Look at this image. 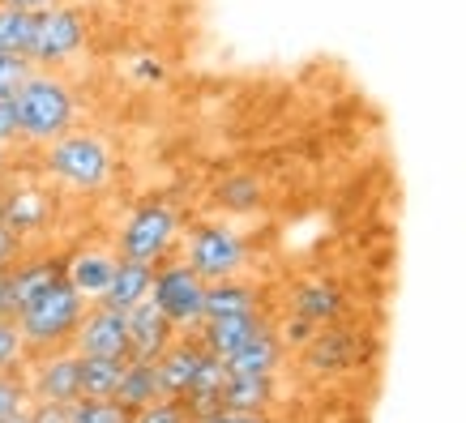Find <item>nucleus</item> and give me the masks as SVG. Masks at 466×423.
<instances>
[{
	"label": "nucleus",
	"instance_id": "obj_33",
	"mask_svg": "<svg viewBox=\"0 0 466 423\" xmlns=\"http://www.w3.org/2000/svg\"><path fill=\"white\" fill-rule=\"evenodd\" d=\"M22 253H26V244L17 240V236H14V231H9L5 223H0V274H5V269L14 266V261H17Z\"/></svg>",
	"mask_w": 466,
	"mask_h": 423
},
{
	"label": "nucleus",
	"instance_id": "obj_16",
	"mask_svg": "<svg viewBox=\"0 0 466 423\" xmlns=\"http://www.w3.org/2000/svg\"><path fill=\"white\" fill-rule=\"evenodd\" d=\"M283 359H287L283 338H279V329H274V325H266L253 342H244L240 351L231 355V359H223V364H227L231 377H279Z\"/></svg>",
	"mask_w": 466,
	"mask_h": 423
},
{
	"label": "nucleus",
	"instance_id": "obj_32",
	"mask_svg": "<svg viewBox=\"0 0 466 423\" xmlns=\"http://www.w3.org/2000/svg\"><path fill=\"white\" fill-rule=\"evenodd\" d=\"M30 423H69V407L60 402H30Z\"/></svg>",
	"mask_w": 466,
	"mask_h": 423
},
{
	"label": "nucleus",
	"instance_id": "obj_11",
	"mask_svg": "<svg viewBox=\"0 0 466 423\" xmlns=\"http://www.w3.org/2000/svg\"><path fill=\"white\" fill-rule=\"evenodd\" d=\"M125 317H128V359H146V364H155L158 355L176 342V334H180V329L158 312L155 299L133 304Z\"/></svg>",
	"mask_w": 466,
	"mask_h": 423
},
{
	"label": "nucleus",
	"instance_id": "obj_36",
	"mask_svg": "<svg viewBox=\"0 0 466 423\" xmlns=\"http://www.w3.org/2000/svg\"><path fill=\"white\" fill-rule=\"evenodd\" d=\"M0 5H9V9H30V14H39L47 5H56V0H0Z\"/></svg>",
	"mask_w": 466,
	"mask_h": 423
},
{
	"label": "nucleus",
	"instance_id": "obj_20",
	"mask_svg": "<svg viewBox=\"0 0 466 423\" xmlns=\"http://www.w3.org/2000/svg\"><path fill=\"white\" fill-rule=\"evenodd\" d=\"M240 312H261V287L244 274L236 278L206 282V317H240Z\"/></svg>",
	"mask_w": 466,
	"mask_h": 423
},
{
	"label": "nucleus",
	"instance_id": "obj_25",
	"mask_svg": "<svg viewBox=\"0 0 466 423\" xmlns=\"http://www.w3.org/2000/svg\"><path fill=\"white\" fill-rule=\"evenodd\" d=\"M30 35H35V14H30V9H9V5H0V52L26 56Z\"/></svg>",
	"mask_w": 466,
	"mask_h": 423
},
{
	"label": "nucleus",
	"instance_id": "obj_12",
	"mask_svg": "<svg viewBox=\"0 0 466 423\" xmlns=\"http://www.w3.org/2000/svg\"><path fill=\"white\" fill-rule=\"evenodd\" d=\"M201 359H206V347H201L198 334H176V342L155 359L163 398H184V389H188L193 377H198Z\"/></svg>",
	"mask_w": 466,
	"mask_h": 423
},
{
	"label": "nucleus",
	"instance_id": "obj_14",
	"mask_svg": "<svg viewBox=\"0 0 466 423\" xmlns=\"http://www.w3.org/2000/svg\"><path fill=\"white\" fill-rule=\"evenodd\" d=\"M227 364L218 359V355H210L206 351V359H201V368H198V377H193V385L184 389V410H188V419L193 423H206L210 415H218L223 410V385H227Z\"/></svg>",
	"mask_w": 466,
	"mask_h": 423
},
{
	"label": "nucleus",
	"instance_id": "obj_10",
	"mask_svg": "<svg viewBox=\"0 0 466 423\" xmlns=\"http://www.w3.org/2000/svg\"><path fill=\"white\" fill-rule=\"evenodd\" d=\"M77 355H112V359H128V317L107 304H86L77 334L69 342Z\"/></svg>",
	"mask_w": 466,
	"mask_h": 423
},
{
	"label": "nucleus",
	"instance_id": "obj_26",
	"mask_svg": "<svg viewBox=\"0 0 466 423\" xmlns=\"http://www.w3.org/2000/svg\"><path fill=\"white\" fill-rule=\"evenodd\" d=\"M69 423H133L116 398H77L69 402Z\"/></svg>",
	"mask_w": 466,
	"mask_h": 423
},
{
	"label": "nucleus",
	"instance_id": "obj_31",
	"mask_svg": "<svg viewBox=\"0 0 466 423\" xmlns=\"http://www.w3.org/2000/svg\"><path fill=\"white\" fill-rule=\"evenodd\" d=\"M35 69L26 56H9V52H0V99H9L17 86L26 82V73Z\"/></svg>",
	"mask_w": 466,
	"mask_h": 423
},
{
	"label": "nucleus",
	"instance_id": "obj_1",
	"mask_svg": "<svg viewBox=\"0 0 466 423\" xmlns=\"http://www.w3.org/2000/svg\"><path fill=\"white\" fill-rule=\"evenodd\" d=\"M17 125V146L26 150H43L56 137H65L69 128H77V90L69 77H60V69H30L26 82L9 95Z\"/></svg>",
	"mask_w": 466,
	"mask_h": 423
},
{
	"label": "nucleus",
	"instance_id": "obj_29",
	"mask_svg": "<svg viewBox=\"0 0 466 423\" xmlns=\"http://www.w3.org/2000/svg\"><path fill=\"white\" fill-rule=\"evenodd\" d=\"M133 423H193V419H188V410H184L180 398H158V402L137 410Z\"/></svg>",
	"mask_w": 466,
	"mask_h": 423
},
{
	"label": "nucleus",
	"instance_id": "obj_18",
	"mask_svg": "<svg viewBox=\"0 0 466 423\" xmlns=\"http://www.w3.org/2000/svg\"><path fill=\"white\" fill-rule=\"evenodd\" d=\"M304 368L309 372H342V368H351L355 359V338L351 329H339V325H321L312 342L299 351Z\"/></svg>",
	"mask_w": 466,
	"mask_h": 423
},
{
	"label": "nucleus",
	"instance_id": "obj_8",
	"mask_svg": "<svg viewBox=\"0 0 466 423\" xmlns=\"http://www.w3.org/2000/svg\"><path fill=\"white\" fill-rule=\"evenodd\" d=\"M56 218V197H52V188L47 184H30V180H9L0 184V223L14 231L17 240L35 244L52 227Z\"/></svg>",
	"mask_w": 466,
	"mask_h": 423
},
{
	"label": "nucleus",
	"instance_id": "obj_5",
	"mask_svg": "<svg viewBox=\"0 0 466 423\" xmlns=\"http://www.w3.org/2000/svg\"><path fill=\"white\" fill-rule=\"evenodd\" d=\"M180 236H184V214L171 201L150 197L120 223V231H116V257L158 266L163 257H171Z\"/></svg>",
	"mask_w": 466,
	"mask_h": 423
},
{
	"label": "nucleus",
	"instance_id": "obj_23",
	"mask_svg": "<svg viewBox=\"0 0 466 423\" xmlns=\"http://www.w3.org/2000/svg\"><path fill=\"white\" fill-rule=\"evenodd\" d=\"M261 201H266V184L257 180L253 171H236L214 188V206L223 214H253Z\"/></svg>",
	"mask_w": 466,
	"mask_h": 423
},
{
	"label": "nucleus",
	"instance_id": "obj_6",
	"mask_svg": "<svg viewBox=\"0 0 466 423\" xmlns=\"http://www.w3.org/2000/svg\"><path fill=\"white\" fill-rule=\"evenodd\" d=\"M184 261L198 269L206 282L236 278L253 261V244H248V236H244L240 227L223 223V218H210V223H198L184 236Z\"/></svg>",
	"mask_w": 466,
	"mask_h": 423
},
{
	"label": "nucleus",
	"instance_id": "obj_21",
	"mask_svg": "<svg viewBox=\"0 0 466 423\" xmlns=\"http://www.w3.org/2000/svg\"><path fill=\"white\" fill-rule=\"evenodd\" d=\"M274 398H279V381L274 377H227V385H223V410L269 415Z\"/></svg>",
	"mask_w": 466,
	"mask_h": 423
},
{
	"label": "nucleus",
	"instance_id": "obj_13",
	"mask_svg": "<svg viewBox=\"0 0 466 423\" xmlns=\"http://www.w3.org/2000/svg\"><path fill=\"white\" fill-rule=\"evenodd\" d=\"M266 325L269 321L261 317V312H240V317H206V321L198 325V338H201V347H206L210 355L231 359V355L240 351L244 342H253Z\"/></svg>",
	"mask_w": 466,
	"mask_h": 423
},
{
	"label": "nucleus",
	"instance_id": "obj_35",
	"mask_svg": "<svg viewBox=\"0 0 466 423\" xmlns=\"http://www.w3.org/2000/svg\"><path fill=\"white\" fill-rule=\"evenodd\" d=\"M206 423H269V415H253V410H218Z\"/></svg>",
	"mask_w": 466,
	"mask_h": 423
},
{
	"label": "nucleus",
	"instance_id": "obj_37",
	"mask_svg": "<svg viewBox=\"0 0 466 423\" xmlns=\"http://www.w3.org/2000/svg\"><path fill=\"white\" fill-rule=\"evenodd\" d=\"M9 176V163H5V150H0V180Z\"/></svg>",
	"mask_w": 466,
	"mask_h": 423
},
{
	"label": "nucleus",
	"instance_id": "obj_24",
	"mask_svg": "<svg viewBox=\"0 0 466 423\" xmlns=\"http://www.w3.org/2000/svg\"><path fill=\"white\" fill-rule=\"evenodd\" d=\"M125 364L128 359H112V355H82V398H116Z\"/></svg>",
	"mask_w": 466,
	"mask_h": 423
},
{
	"label": "nucleus",
	"instance_id": "obj_4",
	"mask_svg": "<svg viewBox=\"0 0 466 423\" xmlns=\"http://www.w3.org/2000/svg\"><path fill=\"white\" fill-rule=\"evenodd\" d=\"M86 43H90V14L73 0H56L35 14L26 60L35 69H65L86 52Z\"/></svg>",
	"mask_w": 466,
	"mask_h": 423
},
{
	"label": "nucleus",
	"instance_id": "obj_15",
	"mask_svg": "<svg viewBox=\"0 0 466 423\" xmlns=\"http://www.w3.org/2000/svg\"><path fill=\"white\" fill-rule=\"evenodd\" d=\"M116 261H120L116 248H77V253L65 257V278H69L73 287L95 304V299H103L107 282H112Z\"/></svg>",
	"mask_w": 466,
	"mask_h": 423
},
{
	"label": "nucleus",
	"instance_id": "obj_2",
	"mask_svg": "<svg viewBox=\"0 0 466 423\" xmlns=\"http://www.w3.org/2000/svg\"><path fill=\"white\" fill-rule=\"evenodd\" d=\"M39 171L65 193H103L116 176V150L103 133L69 128L39 150Z\"/></svg>",
	"mask_w": 466,
	"mask_h": 423
},
{
	"label": "nucleus",
	"instance_id": "obj_9",
	"mask_svg": "<svg viewBox=\"0 0 466 423\" xmlns=\"http://www.w3.org/2000/svg\"><path fill=\"white\" fill-rule=\"evenodd\" d=\"M22 377H26L30 402H60V407H69V402L82 398V355L73 347L30 355Z\"/></svg>",
	"mask_w": 466,
	"mask_h": 423
},
{
	"label": "nucleus",
	"instance_id": "obj_34",
	"mask_svg": "<svg viewBox=\"0 0 466 423\" xmlns=\"http://www.w3.org/2000/svg\"><path fill=\"white\" fill-rule=\"evenodd\" d=\"M17 146V125H14V107H9V99H0V150L9 155Z\"/></svg>",
	"mask_w": 466,
	"mask_h": 423
},
{
	"label": "nucleus",
	"instance_id": "obj_17",
	"mask_svg": "<svg viewBox=\"0 0 466 423\" xmlns=\"http://www.w3.org/2000/svg\"><path fill=\"white\" fill-rule=\"evenodd\" d=\"M342 308H347V296H342L339 282L312 278V282H299L291 291V312L312 325H334L342 317Z\"/></svg>",
	"mask_w": 466,
	"mask_h": 423
},
{
	"label": "nucleus",
	"instance_id": "obj_3",
	"mask_svg": "<svg viewBox=\"0 0 466 423\" xmlns=\"http://www.w3.org/2000/svg\"><path fill=\"white\" fill-rule=\"evenodd\" d=\"M86 304H90V299H86L69 278H56L52 287H43L35 299H26L14 317L17 334L26 342V351L43 355V351L69 347L73 334H77V321H82Z\"/></svg>",
	"mask_w": 466,
	"mask_h": 423
},
{
	"label": "nucleus",
	"instance_id": "obj_7",
	"mask_svg": "<svg viewBox=\"0 0 466 423\" xmlns=\"http://www.w3.org/2000/svg\"><path fill=\"white\" fill-rule=\"evenodd\" d=\"M150 299L180 334H198V325L206 321V278L184 257H163L155 266Z\"/></svg>",
	"mask_w": 466,
	"mask_h": 423
},
{
	"label": "nucleus",
	"instance_id": "obj_19",
	"mask_svg": "<svg viewBox=\"0 0 466 423\" xmlns=\"http://www.w3.org/2000/svg\"><path fill=\"white\" fill-rule=\"evenodd\" d=\"M150 282H155V266H146V261H128V257H120V261H116V274H112V282H107V291H103L99 304L128 312L133 304H142V299H150Z\"/></svg>",
	"mask_w": 466,
	"mask_h": 423
},
{
	"label": "nucleus",
	"instance_id": "obj_22",
	"mask_svg": "<svg viewBox=\"0 0 466 423\" xmlns=\"http://www.w3.org/2000/svg\"><path fill=\"white\" fill-rule=\"evenodd\" d=\"M158 398H163V389H158L155 364H146V359H128L125 377H120V385H116V402H120L128 415H137V410L150 407V402H158Z\"/></svg>",
	"mask_w": 466,
	"mask_h": 423
},
{
	"label": "nucleus",
	"instance_id": "obj_27",
	"mask_svg": "<svg viewBox=\"0 0 466 423\" xmlns=\"http://www.w3.org/2000/svg\"><path fill=\"white\" fill-rule=\"evenodd\" d=\"M30 410V389L22 372H0V423L17 419Z\"/></svg>",
	"mask_w": 466,
	"mask_h": 423
},
{
	"label": "nucleus",
	"instance_id": "obj_38",
	"mask_svg": "<svg viewBox=\"0 0 466 423\" xmlns=\"http://www.w3.org/2000/svg\"><path fill=\"white\" fill-rule=\"evenodd\" d=\"M9 423H30V415H17V419H9Z\"/></svg>",
	"mask_w": 466,
	"mask_h": 423
},
{
	"label": "nucleus",
	"instance_id": "obj_28",
	"mask_svg": "<svg viewBox=\"0 0 466 423\" xmlns=\"http://www.w3.org/2000/svg\"><path fill=\"white\" fill-rule=\"evenodd\" d=\"M30 359L26 342H22V334H17V325L9 321V317H0V372H22Z\"/></svg>",
	"mask_w": 466,
	"mask_h": 423
},
{
	"label": "nucleus",
	"instance_id": "obj_39",
	"mask_svg": "<svg viewBox=\"0 0 466 423\" xmlns=\"http://www.w3.org/2000/svg\"><path fill=\"white\" fill-rule=\"evenodd\" d=\"M0 184H5V180H0Z\"/></svg>",
	"mask_w": 466,
	"mask_h": 423
},
{
	"label": "nucleus",
	"instance_id": "obj_30",
	"mask_svg": "<svg viewBox=\"0 0 466 423\" xmlns=\"http://www.w3.org/2000/svg\"><path fill=\"white\" fill-rule=\"evenodd\" d=\"M317 329H321V325H312V321H304V317H296V312H287V321L279 325V338H283L287 351H304Z\"/></svg>",
	"mask_w": 466,
	"mask_h": 423
}]
</instances>
